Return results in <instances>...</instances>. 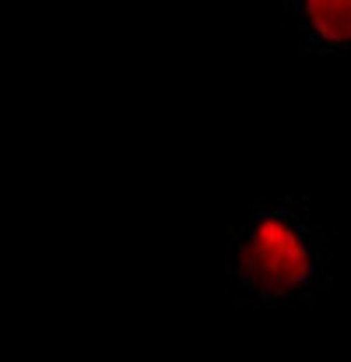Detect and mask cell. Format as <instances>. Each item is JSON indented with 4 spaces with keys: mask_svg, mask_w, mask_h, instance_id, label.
<instances>
[{
    "mask_svg": "<svg viewBox=\"0 0 351 362\" xmlns=\"http://www.w3.org/2000/svg\"><path fill=\"white\" fill-rule=\"evenodd\" d=\"M331 233L302 197L256 201L225 246L229 296L242 310H302L334 281Z\"/></svg>",
    "mask_w": 351,
    "mask_h": 362,
    "instance_id": "6da1fadb",
    "label": "cell"
},
{
    "mask_svg": "<svg viewBox=\"0 0 351 362\" xmlns=\"http://www.w3.org/2000/svg\"><path fill=\"white\" fill-rule=\"evenodd\" d=\"M288 18L302 57L351 53V0H292Z\"/></svg>",
    "mask_w": 351,
    "mask_h": 362,
    "instance_id": "7a4b0ae2",
    "label": "cell"
}]
</instances>
